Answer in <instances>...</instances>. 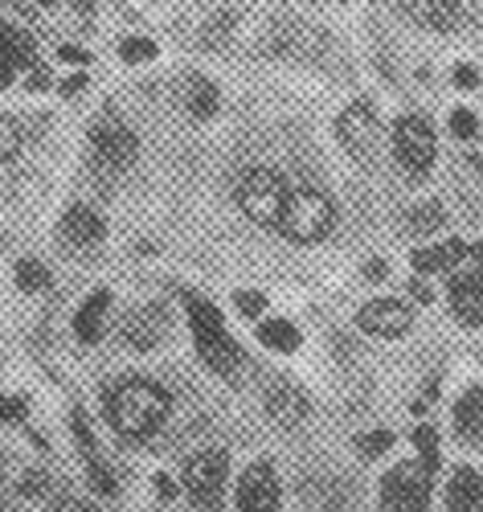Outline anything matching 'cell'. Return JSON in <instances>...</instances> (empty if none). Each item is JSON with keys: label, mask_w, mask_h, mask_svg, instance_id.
<instances>
[{"label": "cell", "mask_w": 483, "mask_h": 512, "mask_svg": "<svg viewBox=\"0 0 483 512\" xmlns=\"http://www.w3.org/2000/svg\"><path fill=\"white\" fill-rule=\"evenodd\" d=\"M463 254H467V246H463L459 238H451V242H443V246H426V250H418V254H414V271H418V275L451 271V267H459V263H463Z\"/></svg>", "instance_id": "d6986e66"}, {"label": "cell", "mask_w": 483, "mask_h": 512, "mask_svg": "<svg viewBox=\"0 0 483 512\" xmlns=\"http://www.w3.org/2000/svg\"><path fill=\"white\" fill-rule=\"evenodd\" d=\"M25 496H41V492H50V480H41V476H25Z\"/></svg>", "instance_id": "836d02e7"}, {"label": "cell", "mask_w": 483, "mask_h": 512, "mask_svg": "<svg viewBox=\"0 0 483 512\" xmlns=\"http://www.w3.org/2000/svg\"><path fill=\"white\" fill-rule=\"evenodd\" d=\"M70 431H74V443L82 447V455H86V467H103V459H99V447H95V435H91V422H86V414L82 410H74L70 414Z\"/></svg>", "instance_id": "cb8c5ba5"}, {"label": "cell", "mask_w": 483, "mask_h": 512, "mask_svg": "<svg viewBox=\"0 0 483 512\" xmlns=\"http://www.w3.org/2000/svg\"><path fill=\"white\" fill-rule=\"evenodd\" d=\"M393 152H398L402 168L414 177H426L434 164V127L426 115H402L393 123Z\"/></svg>", "instance_id": "8992f818"}, {"label": "cell", "mask_w": 483, "mask_h": 512, "mask_svg": "<svg viewBox=\"0 0 483 512\" xmlns=\"http://www.w3.org/2000/svg\"><path fill=\"white\" fill-rule=\"evenodd\" d=\"M0 480H5V459H0Z\"/></svg>", "instance_id": "7bdbcfd3"}, {"label": "cell", "mask_w": 483, "mask_h": 512, "mask_svg": "<svg viewBox=\"0 0 483 512\" xmlns=\"http://www.w3.org/2000/svg\"><path fill=\"white\" fill-rule=\"evenodd\" d=\"M54 512H95L91 504H82V500H66V504H58Z\"/></svg>", "instance_id": "f35d334b"}, {"label": "cell", "mask_w": 483, "mask_h": 512, "mask_svg": "<svg viewBox=\"0 0 483 512\" xmlns=\"http://www.w3.org/2000/svg\"><path fill=\"white\" fill-rule=\"evenodd\" d=\"M455 82H459V87H475L479 74H475L471 66H459V70H455Z\"/></svg>", "instance_id": "d590c367"}, {"label": "cell", "mask_w": 483, "mask_h": 512, "mask_svg": "<svg viewBox=\"0 0 483 512\" xmlns=\"http://www.w3.org/2000/svg\"><path fill=\"white\" fill-rule=\"evenodd\" d=\"M451 308L463 324H483V275L471 271V275H459L451 283Z\"/></svg>", "instance_id": "4fadbf2b"}, {"label": "cell", "mask_w": 483, "mask_h": 512, "mask_svg": "<svg viewBox=\"0 0 483 512\" xmlns=\"http://www.w3.org/2000/svg\"><path fill=\"white\" fill-rule=\"evenodd\" d=\"M365 275H369V279H385V263H369Z\"/></svg>", "instance_id": "ab89813d"}, {"label": "cell", "mask_w": 483, "mask_h": 512, "mask_svg": "<svg viewBox=\"0 0 483 512\" xmlns=\"http://www.w3.org/2000/svg\"><path fill=\"white\" fill-rule=\"evenodd\" d=\"M410 324H414V312L402 300H373L357 312V328L369 336H406Z\"/></svg>", "instance_id": "8fae6325"}, {"label": "cell", "mask_w": 483, "mask_h": 512, "mask_svg": "<svg viewBox=\"0 0 483 512\" xmlns=\"http://www.w3.org/2000/svg\"><path fill=\"white\" fill-rule=\"evenodd\" d=\"M107 308H111V291H95L78 312H74V336L82 345H95L103 336V320H107Z\"/></svg>", "instance_id": "2e32d148"}, {"label": "cell", "mask_w": 483, "mask_h": 512, "mask_svg": "<svg viewBox=\"0 0 483 512\" xmlns=\"http://www.w3.org/2000/svg\"><path fill=\"white\" fill-rule=\"evenodd\" d=\"M332 226H336V209H332L328 193H320V189H312V185L291 189L287 209H283V222H279L283 238H291V242H299V246H312V242L328 238Z\"/></svg>", "instance_id": "3957f363"}, {"label": "cell", "mask_w": 483, "mask_h": 512, "mask_svg": "<svg viewBox=\"0 0 483 512\" xmlns=\"http://www.w3.org/2000/svg\"><path fill=\"white\" fill-rule=\"evenodd\" d=\"M226 472H230V459L226 451H201L189 459L185 467V488L197 512H222L226 504Z\"/></svg>", "instance_id": "5b68a950"}, {"label": "cell", "mask_w": 483, "mask_h": 512, "mask_svg": "<svg viewBox=\"0 0 483 512\" xmlns=\"http://www.w3.org/2000/svg\"><path fill=\"white\" fill-rule=\"evenodd\" d=\"M119 58L131 62V66L152 62V58H156V41H148V37H123V41H119Z\"/></svg>", "instance_id": "f1b7e54d"}, {"label": "cell", "mask_w": 483, "mask_h": 512, "mask_svg": "<svg viewBox=\"0 0 483 512\" xmlns=\"http://www.w3.org/2000/svg\"><path fill=\"white\" fill-rule=\"evenodd\" d=\"M17 70H37L33 66V46H29V37L21 29L0 21V87H9V82L17 78Z\"/></svg>", "instance_id": "7c38bea8"}, {"label": "cell", "mask_w": 483, "mask_h": 512, "mask_svg": "<svg viewBox=\"0 0 483 512\" xmlns=\"http://www.w3.org/2000/svg\"><path fill=\"white\" fill-rule=\"evenodd\" d=\"M381 500L393 512H426L430 508V472L422 463H402L381 480Z\"/></svg>", "instance_id": "52a82bcc"}, {"label": "cell", "mask_w": 483, "mask_h": 512, "mask_svg": "<svg viewBox=\"0 0 483 512\" xmlns=\"http://www.w3.org/2000/svg\"><path fill=\"white\" fill-rule=\"evenodd\" d=\"M21 123L13 119V115H0V164L5 160H13L17 152H21Z\"/></svg>", "instance_id": "83f0119b"}, {"label": "cell", "mask_w": 483, "mask_h": 512, "mask_svg": "<svg viewBox=\"0 0 483 512\" xmlns=\"http://www.w3.org/2000/svg\"><path fill=\"white\" fill-rule=\"evenodd\" d=\"M82 87H86V74H74V78H66V82H62V95H78Z\"/></svg>", "instance_id": "8d00e7d4"}, {"label": "cell", "mask_w": 483, "mask_h": 512, "mask_svg": "<svg viewBox=\"0 0 483 512\" xmlns=\"http://www.w3.org/2000/svg\"><path fill=\"white\" fill-rule=\"evenodd\" d=\"M58 58H62V62H70V66H82V62H86V50H74V46H62V50H58Z\"/></svg>", "instance_id": "e575fe53"}, {"label": "cell", "mask_w": 483, "mask_h": 512, "mask_svg": "<svg viewBox=\"0 0 483 512\" xmlns=\"http://www.w3.org/2000/svg\"><path fill=\"white\" fill-rule=\"evenodd\" d=\"M156 492H160L164 500H172V496H177V488H172V480H168V476H156Z\"/></svg>", "instance_id": "74e56055"}, {"label": "cell", "mask_w": 483, "mask_h": 512, "mask_svg": "<svg viewBox=\"0 0 483 512\" xmlns=\"http://www.w3.org/2000/svg\"><path fill=\"white\" fill-rule=\"evenodd\" d=\"M168 410H172L168 390L156 386V381H148V377H123L119 386H111V390L103 394V414H107V422L115 426L123 439H131V443L152 439L160 426H164Z\"/></svg>", "instance_id": "6da1fadb"}, {"label": "cell", "mask_w": 483, "mask_h": 512, "mask_svg": "<svg viewBox=\"0 0 483 512\" xmlns=\"http://www.w3.org/2000/svg\"><path fill=\"white\" fill-rule=\"evenodd\" d=\"M455 431L463 439H483V386L467 390L459 402H455Z\"/></svg>", "instance_id": "44dd1931"}, {"label": "cell", "mask_w": 483, "mask_h": 512, "mask_svg": "<svg viewBox=\"0 0 483 512\" xmlns=\"http://www.w3.org/2000/svg\"><path fill=\"white\" fill-rule=\"evenodd\" d=\"M336 136H340V144H344L348 152H353V156L373 160V156H377V148H381V119H377L373 103L357 99L353 107H348V111L336 119Z\"/></svg>", "instance_id": "ba28073f"}, {"label": "cell", "mask_w": 483, "mask_h": 512, "mask_svg": "<svg viewBox=\"0 0 483 512\" xmlns=\"http://www.w3.org/2000/svg\"><path fill=\"white\" fill-rule=\"evenodd\" d=\"M451 132H455L459 140H471V136L479 132V123H475V115H471V111H463V107H459V111L451 115Z\"/></svg>", "instance_id": "4dcf8cb0"}, {"label": "cell", "mask_w": 483, "mask_h": 512, "mask_svg": "<svg viewBox=\"0 0 483 512\" xmlns=\"http://www.w3.org/2000/svg\"><path fill=\"white\" fill-rule=\"evenodd\" d=\"M471 259H475V271L483 275V242H475V250H471Z\"/></svg>", "instance_id": "60d3db41"}, {"label": "cell", "mask_w": 483, "mask_h": 512, "mask_svg": "<svg viewBox=\"0 0 483 512\" xmlns=\"http://www.w3.org/2000/svg\"><path fill=\"white\" fill-rule=\"evenodd\" d=\"M410 230L414 234H430V230H438L447 222V213H443V205H418V209H410Z\"/></svg>", "instance_id": "4316f807"}, {"label": "cell", "mask_w": 483, "mask_h": 512, "mask_svg": "<svg viewBox=\"0 0 483 512\" xmlns=\"http://www.w3.org/2000/svg\"><path fill=\"white\" fill-rule=\"evenodd\" d=\"M258 340L275 353H291L299 349V328L291 320H267V324H258Z\"/></svg>", "instance_id": "7402d4cb"}, {"label": "cell", "mask_w": 483, "mask_h": 512, "mask_svg": "<svg viewBox=\"0 0 483 512\" xmlns=\"http://www.w3.org/2000/svg\"><path fill=\"white\" fill-rule=\"evenodd\" d=\"M25 398H0V422H25Z\"/></svg>", "instance_id": "d6a6232c"}, {"label": "cell", "mask_w": 483, "mask_h": 512, "mask_svg": "<svg viewBox=\"0 0 483 512\" xmlns=\"http://www.w3.org/2000/svg\"><path fill=\"white\" fill-rule=\"evenodd\" d=\"M13 279H17V287H21V291H29V295L50 287V271L41 267L37 259H21V263H17V271H13Z\"/></svg>", "instance_id": "d4e9b609"}, {"label": "cell", "mask_w": 483, "mask_h": 512, "mask_svg": "<svg viewBox=\"0 0 483 512\" xmlns=\"http://www.w3.org/2000/svg\"><path fill=\"white\" fill-rule=\"evenodd\" d=\"M185 107H189V115H197V119H209L213 111H217V87L209 78H189V95H185Z\"/></svg>", "instance_id": "603a6c76"}, {"label": "cell", "mask_w": 483, "mask_h": 512, "mask_svg": "<svg viewBox=\"0 0 483 512\" xmlns=\"http://www.w3.org/2000/svg\"><path fill=\"white\" fill-rule=\"evenodd\" d=\"M234 304H238L242 316H258L262 308H267V300H262L258 291H238V295H234Z\"/></svg>", "instance_id": "1f68e13d"}, {"label": "cell", "mask_w": 483, "mask_h": 512, "mask_svg": "<svg viewBox=\"0 0 483 512\" xmlns=\"http://www.w3.org/2000/svg\"><path fill=\"white\" fill-rule=\"evenodd\" d=\"M267 410H271V418L279 426H299L307 418V398L299 390H291V386H275L267 394Z\"/></svg>", "instance_id": "ffe728a7"}, {"label": "cell", "mask_w": 483, "mask_h": 512, "mask_svg": "<svg viewBox=\"0 0 483 512\" xmlns=\"http://www.w3.org/2000/svg\"><path fill=\"white\" fill-rule=\"evenodd\" d=\"M414 447H418V455H422L418 463L434 476V472H438V435H434V426H426V422L418 426V431H414Z\"/></svg>", "instance_id": "484cf974"}, {"label": "cell", "mask_w": 483, "mask_h": 512, "mask_svg": "<svg viewBox=\"0 0 483 512\" xmlns=\"http://www.w3.org/2000/svg\"><path fill=\"white\" fill-rule=\"evenodd\" d=\"M185 308H189V328H193V340H197V353L201 361L213 369V373H238L242 365V349L234 345V336L226 332V320L222 312H217L209 300H201V295L185 291Z\"/></svg>", "instance_id": "7a4b0ae2"}, {"label": "cell", "mask_w": 483, "mask_h": 512, "mask_svg": "<svg viewBox=\"0 0 483 512\" xmlns=\"http://www.w3.org/2000/svg\"><path fill=\"white\" fill-rule=\"evenodd\" d=\"M357 447H361L365 459H377V455H385V451L393 447V435H389V431H373V435H361Z\"/></svg>", "instance_id": "f546056e"}, {"label": "cell", "mask_w": 483, "mask_h": 512, "mask_svg": "<svg viewBox=\"0 0 483 512\" xmlns=\"http://www.w3.org/2000/svg\"><path fill=\"white\" fill-rule=\"evenodd\" d=\"M123 336H127V345H131V349H152L156 340L164 336V312H160V308H140V312H131L127 324H123Z\"/></svg>", "instance_id": "ac0fdd59"}, {"label": "cell", "mask_w": 483, "mask_h": 512, "mask_svg": "<svg viewBox=\"0 0 483 512\" xmlns=\"http://www.w3.org/2000/svg\"><path fill=\"white\" fill-rule=\"evenodd\" d=\"M238 508L242 512H275L279 508V480L271 463H254L238 480Z\"/></svg>", "instance_id": "30bf717a"}, {"label": "cell", "mask_w": 483, "mask_h": 512, "mask_svg": "<svg viewBox=\"0 0 483 512\" xmlns=\"http://www.w3.org/2000/svg\"><path fill=\"white\" fill-rule=\"evenodd\" d=\"M62 238L70 246H95L103 238V218L91 205H74V209H66V218H62Z\"/></svg>", "instance_id": "9a60e30c"}, {"label": "cell", "mask_w": 483, "mask_h": 512, "mask_svg": "<svg viewBox=\"0 0 483 512\" xmlns=\"http://www.w3.org/2000/svg\"><path fill=\"white\" fill-rule=\"evenodd\" d=\"M402 9L426 29H451L459 21V0H402Z\"/></svg>", "instance_id": "e0dca14e"}, {"label": "cell", "mask_w": 483, "mask_h": 512, "mask_svg": "<svg viewBox=\"0 0 483 512\" xmlns=\"http://www.w3.org/2000/svg\"><path fill=\"white\" fill-rule=\"evenodd\" d=\"M91 156L99 168H107V173H123V168L136 164L140 140L123 123H95L91 127Z\"/></svg>", "instance_id": "9c48e42d"}, {"label": "cell", "mask_w": 483, "mask_h": 512, "mask_svg": "<svg viewBox=\"0 0 483 512\" xmlns=\"http://www.w3.org/2000/svg\"><path fill=\"white\" fill-rule=\"evenodd\" d=\"M447 508L451 512H483V476L471 467H459L447 484Z\"/></svg>", "instance_id": "5bb4252c"}, {"label": "cell", "mask_w": 483, "mask_h": 512, "mask_svg": "<svg viewBox=\"0 0 483 512\" xmlns=\"http://www.w3.org/2000/svg\"><path fill=\"white\" fill-rule=\"evenodd\" d=\"M74 5H78V9L86 13V9H91V5H95V0H74Z\"/></svg>", "instance_id": "b9f144b4"}, {"label": "cell", "mask_w": 483, "mask_h": 512, "mask_svg": "<svg viewBox=\"0 0 483 512\" xmlns=\"http://www.w3.org/2000/svg\"><path fill=\"white\" fill-rule=\"evenodd\" d=\"M287 181L275 173V168H250V173L238 181V205L250 222L258 226H275L283 222V209H287Z\"/></svg>", "instance_id": "277c9868"}]
</instances>
